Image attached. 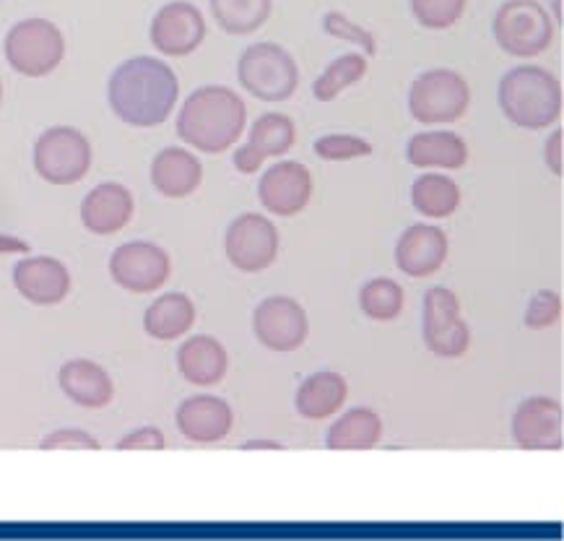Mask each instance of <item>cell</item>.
I'll return each instance as SVG.
<instances>
[{"mask_svg": "<svg viewBox=\"0 0 564 541\" xmlns=\"http://www.w3.org/2000/svg\"><path fill=\"white\" fill-rule=\"evenodd\" d=\"M177 430L193 443H219L231 432L235 414L219 396H191L177 409Z\"/></svg>", "mask_w": 564, "mask_h": 541, "instance_id": "cell-18", "label": "cell"}, {"mask_svg": "<svg viewBox=\"0 0 564 541\" xmlns=\"http://www.w3.org/2000/svg\"><path fill=\"white\" fill-rule=\"evenodd\" d=\"M212 13L227 34L245 37L258 32L271 17L273 0H208Z\"/></svg>", "mask_w": 564, "mask_h": 541, "instance_id": "cell-28", "label": "cell"}, {"mask_svg": "<svg viewBox=\"0 0 564 541\" xmlns=\"http://www.w3.org/2000/svg\"><path fill=\"white\" fill-rule=\"evenodd\" d=\"M110 273L115 284L126 292L149 294L167 284L172 261L167 250H162L154 242H126L112 252Z\"/></svg>", "mask_w": 564, "mask_h": 541, "instance_id": "cell-11", "label": "cell"}, {"mask_svg": "<svg viewBox=\"0 0 564 541\" xmlns=\"http://www.w3.org/2000/svg\"><path fill=\"white\" fill-rule=\"evenodd\" d=\"M3 252H29V245L19 237H9V235H0V256Z\"/></svg>", "mask_w": 564, "mask_h": 541, "instance_id": "cell-40", "label": "cell"}, {"mask_svg": "<svg viewBox=\"0 0 564 541\" xmlns=\"http://www.w3.org/2000/svg\"><path fill=\"white\" fill-rule=\"evenodd\" d=\"M491 32L508 55L536 57L554 42V21L536 0H508L497 11Z\"/></svg>", "mask_w": 564, "mask_h": 541, "instance_id": "cell-7", "label": "cell"}, {"mask_svg": "<svg viewBox=\"0 0 564 541\" xmlns=\"http://www.w3.org/2000/svg\"><path fill=\"white\" fill-rule=\"evenodd\" d=\"M500 107L512 126L544 131L562 118L564 94L552 71L541 66L510 68L500 82Z\"/></svg>", "mask_w": 564, "mask_h": 541, "instance_id": "cell-3", "label": "cell"}, {"mask_svg": "<svg viewBox=\"0 0 564 541\" xmlns=\"http://www.w3.org/2000/svg\"><path fill=\"white\" fill-rule=\"evenodd\" d=\"M411 204L419 214L430 216V219H447V216L458 212L460 187L443 172H426L411 185Z\"/></svg>", "mask_w": 564, "mask_h": 541, "instance_id": "cell-27", "label": "cell"}, {"mask_svg": "<svg viewBox=\"0 0 564 541\" xmlns=\"http://www.w3.org/2000/svg\"><path fill=\"white\" fill-rule=\"evenodd\" d=\"M562 141H564V133L562 131H554L552 136H549L546 141V167L554 172L556 177H562Z\"/></svg>", "mask_w": 564, "mask_h": 541, "instance_id": "cell-39", "label": "cell"}, {"mask_svg": "<svg viewBox=\"0 0 564 541\" xmlns=\"http://www.w3.org/2000/svg\"><path fill=\"white\" fill-rule=\"evenodd\" d=\"M252 331L256 338L269 351L276 355H292L302 349L310 336V321L305 307L292 297H269L256 307L252 315Z\"/></svg>", "mask_w": 564, "mask_h": 541, "instance_id": "cell-12", "label": "cell"}, {"mask_svg": "<svg viewBox=\"0 0 564 541\" xmlns=\"http://www.w3.org/2000/svg\"><path fill=\"white\" fill-rule=\"evenodd\" d=\"M65 57L63 32L47 19H24L6 34V61L21 76L42 78Z\"/></svg>", "mask_w": 564, "mask_h": 541, "instance_id": "cell-6", "label": "cell"}, {"mask_svg": "<svg viewBox=\"0 0 564 541\" xmlns=\"http://www.w3.org/2000/svg\"><path fill=\"white\" fill-rule=\"evenodd\" d=\"M240 86L260 102H286L300 86V68L294 57L276 42H258L240 55L237 63Z\"/></svg>", "mask_w": 564, "mask_h": 541, "instance_id": "cell-4", "label": "cell"}, {"mask_svg": "<svg viewBox=\"0 0 564 541\" xmlns=\"http://www.w3.org/2000/svg\"><path fill=\"white\" fill-rule=\"evenodd\" d=\"M61 391L70 401L86 409H102L112 401L115 386L105 367H99L91 359H70L57 372Z\"/></svg>", "mask_w": 564, "mask_h": 541, "instance_id": "cell-21", "label": "cell"}, {"mask_svg": "<svg viewBox=\"0 0 564 541\" xmlns=\"http://www.w3.org/2000/svg\"><path fill=\"white\" fill-rule=\"evenodd\" d=\"M466 6L468 0H411L414 19L424 29H435V32L458 24L466 13Z\"/></svg>", "mask_w": 564, "mask_h": 541, "instance_id": "cell-32", "label": "cell"}, {"mask_svg": "<svg viewBox=\"0 0 564 541\" xmlns=\"http://www.w3.org/2000/svg\"><path fill=\"white\" fill-rule=\"evenodd\" d=\"M562 297L554 290H541L536 297L528 302L525 326L531 331H546L560 323Z\"/></svg>", "mask_w": 564, "mask_h": 541, "instance_id": "cell-34", "label": "cell"}, {"mask_svg": "<svg viewBox=\"0 0 564 541\" xmlns=\"http://www.w3.org/2000/svg\"><path fill=\"white\" fill-rule=\"evenodd\" d=\"M403 305H406V294H403V286L393 279H372L359 292L361 313L372 317V321H395L403 313Z\"/></svg>", "mask_w": 564, "mask_h": 541, "instance_id": "cell-31", "label": "cell"}, {"mask_svg": "<svg viewBox=\"0 0 564 541\" xmlns=\"http://www.w3.org/2000/svg\"><path fill=\"white\" fill-rule=\"evenodd\" d=\"M279 229L260 214H242L231 221L224 237L229 263L242 273H260L271 269L279 256Z\"/></svg>", "mask_w": 564, "mask_h": 541, "instance_id": "cell-10", "label": "cell"}, {"mask_svg": "<svg viewBox=\"0 0 564 541\" xmlns=\"http://www.w3.org/2000/svg\"><path fill=\"white\" fill-rule=\"evenodd\" d=\"M13 284H17L21 297L32 302V305H57L70 292V271L57 258L32 256L17 263Z\"/></svg>", "mask_w": 564, "mask_h": 541, "instance_id": "cell-17", "label": "cell"}, {"mask_svg": "<svg viewBox=\"0 0 564 541\" xmlns=\"http://www.w3.org/2000/svg\"><path fill=\"white\" fill-rule=\"evenodd\" d=\"M195 326V305L183 292H170L154 300L143 315V328L156 342H175Z\"/></svg>", "mask_w": 564, "mask_h": 541, "instance_id": "cell-25", "label": "cell"}, {"mask_svg": "<svg viewBox=\"0 0 564 541\" xmlns=\"http://www.w3.org/2000/svg\"><path fill=\"white\" fill-rule=\"evenodd\" d=\"M382 437V420L372 409H351L330 424L328 445L330 451H372Z\"/></svg>", "mask_w": 564, "mask_h": 541, "instance_id": "cell-26", "label": "cell"}, {"mask_svg": "<svg viewBox=\"0 0 564 541\" xmlns=\"http://www.w3.org/2000/svg\"><path fill=\"white\" fill-rule=\"evenodd\" d=\"M133 219V196L126 185H97L82 204V221L91 235H115Z\"/></svg>", "mask_w": 564, "mask_h": 541, "instance_id": "cell-19", "label": "cell"}, {"mask_svg": "<svg viewBox=\"0 0 564 541\" xmlns=\"http://www.w3.org/2000/svg\"><path fill=\"white\" fill-rule=\"evenodd\" d=\"M206 40V19L187 0H175L159 9L151 21V45L167 57H185Z\"/></svg>", "mask_w": 564, "mask_h": 541, "instance_id": "cell-13", "label": "cell"}, {"mask_svg": "<svg viewBox=\"0 0 564 541\" xmlns=\"http://www.w3.org/2000/svg\"><path fill=\"white\" fill-rule=\"evenodd\" d=\"M296 141V128L294 120L289 115L281 112H265L252 122L248 143L258 151L260 156H284L286 151H292Z\"/></svg>", "mask_w": 564, "mask_h": 541, "instance_id": "cell-29", "label": "cell"}, {"mask_svg": "<svg viewBox=\"0 0 564 541\" xmlns=\"http://www.w3.org/2000/svg\"><path fill=\"white\" fill-rule=\"evenodd\" d=\"M424 344L435 357L458 359L471 346V328L460 317V300L447 286H435L424 297Z\"/></svg>", "mask_w": 564, "mask_h": 541, "instance_id": "cell-9", "label": "cell"}, {"mask_svg": "<svg viewBox=\"0 0 564 541\" xmlns=\"http://www.w3.org/2000/svg\"><path fill=\"white\" fill-rule=\"evenodd\" d=\"M367 76V55L361 53H346L336 57L313 84V97L317 102H334L338 94L349 89V86L359 84Z\"/></svg>", "mask_w": 564, "mask_h": 541, "instance_id": "cell-30", "label": "cell"}, {"mask_svg": "<svg viewBox=\"0 0 564 541\" xmlns=\"http://www.w3.org/2000/svg\"><path fill=\"white\" fill-rule=\"evenodd\" d=\"M0 99H3V84H0Z\"/></svg>", "mask_w": 564, "mask_h": 541, "instance_id": "cell-42", "label": "cell"}, {"mask_svg": "<svg viewBox=\"0 0 564 541\" xmlns=\"http://www.w3.org/2000/svg\"><path fill=\"white\" fill-rule=\"evenodd\" d=\"M34 170L50 185H74L91 170V143L82 131L55 126L34 143Z\"/></svg>", "mask_w": 564, "mask_h": 541, "instance_id": "cell-8", "label": "cell"}, {"mask_svg": "<svg viewBox=\"0 0 564 541\" xmlns=\"http://www.w3.org/2000/svg\"><path fill=\"white\" fill-rule=\"evenodd\" d=\"M248 126V105L229 86H200L177 115V136L204 154H224Z\"/></svg>", "mask_w": 564, "mask_h": 541, "instance_id": "cell-2", "label": "cell"}, {"mask_svg": "<svg viewBox=\"0 0 564 541\" xmlns=\"http://www.w3.org/2000/svg\"><path fill=\"white\" fill-rule=\"evenodd\" d=\"M323 29L330 34V37L351 42V45H357V47H365L367 55L378 53V42H375L372 34L367 32L365 26H357L351 19H346L344 13L330 11L328 17L323 19Z\"/></svg>", "mask_w": 564, "mask_h": 541, "instance_id": "cell-35", "label": "cell"}, {"mask_svg": "<svg viewBox=\"0 0 564 541\" xmlns=\"http://www.w3.org/2000/svg\"><path fill=\"white\" fill-rule=\"evenodd\" d=\"M167 445L164 440V432L156 428H141L130 432L118 443V451H162Z\"/></svg>", "mask_w": 564, "mask_h": 541, "instance_id": "cell-37", "label": "cell"}, {"mask_svg": "<svg viewBox=\"0 0 564 541\" xmlns=\"http://www.w3.org/2000/svg\"><path fill=\"white\" fill-rule=\"evenodd\" d=\"M263 162L265 156H260L250 143H245V147L235 151V167L237 172H242V175H256V172L263 167Z\"/></svg>", "mask_w": 564, "mask_h": 541, "instance_id": "cell-38", "label": "cell"}, {"mask_svg": "<svg viewBox=\"0 0 564 541\" xmlns=\"http://www.w3.org/2000/svg\"><path fill=\"white\" fill-rule=\"evenodd\" d=\"M258 198L265 212L276 216H296L313 198V175L300 162H279L263 172Z\"/></svg>", "mask_w": 564, "mask_h": 541, "instance_id": "cell-15", "label": "cell"}, {"mask_svg": "<svg viewBox=\"0 0 564 541\" xmlns=\"http://www.w3.org/2000/svg\"><path fill=\"white\" fill-rule=\"evenodd\" d=\"M471 105V86L451 68H432L411 84L409 110L422 126H447L460 120Z\"/></svg>", "mask_w": 564, "mask_h": 541, "instance_id": "cell-5", "label": "cell"}, {"mask_svg": "<svg viewBox=\"0 0 564 541\" xmlns=\"http://www.w3.org/2000/svg\"><path fill=\"white\" fill-rule=\"evenodd\" d=\"M177 367L187 383L216 386L229 370V355L214 336H191L180 346Z\"/></svg>", "mask_w": 564, "mask_h": 541, "instance_id": "cell-22", "label": "cell"}, {"mask_svg": "<svg viewBox=\"0 0 564 541\" xmlns=\"http://www.w3.org/2000/svg\"><path fill=\"white\" fill-rule=\"evenodd\" d=\"M107 97L112 112L126 126L156 128L175 110L180 82L164 61L139 55L115 68L107 84Z\"/></svg>", "mask_w": 564, "mask_h": 541, "instance_id": "cell-1", "label": "cell"}, {"mask_svg": "<svg viewBox=\"0 0 564 541\" xmlns=\"http://www.w3.org/2000/svg\"><path fill=\"white\" fill-rule=\"evenodd\" d=\"M451 242L440 227L414 225L398 237L395 266L411 279H426L437 273L447 261Z\"/></svg>", "mask_w": 564, "mask_h": 541, "instance_id": "cell-16", "label": "cell"}, {"mask_svg": "<svg viewBox=\"0 0 564 541\" xmlns=\"http://www.w3.org/2000/svg\"><path fill=\"white\" fill-rule=\"evenodd\" d=\"M42 451H99V443L84 430H57L40 445Z\"/></svg>", "mask_w": 564, "mask_h": 541, "instance_id": "cell-36", "label": "cell"}, {"mask_svg": "<svg viewBox=\"0 0 564 541\" xmlns=\"http://www.w3.org/2000/svg\"><path fill=\"white\" fill-rule=\"evenodd\" d=\"M512 437L523 451H562L564 411L562 403L549 396H533L516 409Z\"/></svg>", "mask_w": 564, "mask_h": 541, "instance_id": "cell-14", "label": "cell"}, {"mask_svg": "<svg viewBox=\"0 0 564 541\" xmlns=\"http://www.w3.org/2000/svg\"><path fill=\"white\" fill-rule=\"evenodd\" d=\"M242 451H284L281 443H271V440H252V443H245Z\"/></svg>", "mask_w": 564, "mask_h": 541, "instance_id": "cell-41", "label": "cell"}, {"mask_svg": "<svg viewBox=\"0 0 564 541\" xmlns=\"http://www.w3.org/2000/svg\"><path fill=\"white\" fill-rule=\"evenodd\" d=\"M406 159L419 170H460L468 162V147L453 131H424L409 141Z\"/></svg>", "mask_w": 564, "mask_h": 541, "instance_id": "cell-23", "label": "cell"}, {"mask_svg": "<svg viewBox=\"0 0 564 541\" xmlns=\"http://www.w3.org/2000/svg\"><path fill=\"white\" fill-rule=\"evenodd\" d=\"M315 154L325 159V162H349V159H359V156H370L372 154V143L359 139V136H349V133H330V136H321L315 141Z\"/></svg>", "mask_w": 564, "mask_h": 541, "instance_id": "cell-33", "label": "cell"}, {"mask_svg": "<svg viewBox=\"0 0 564 541\" xmlns=\"http://www.w3.org/2000/svg\"><path fill=\"white\" fill-rule=\"evenodd\" d=\"M349 399V386L338 372H315L296 391V411L305 420H328L344 409Z\"/></svg>", "mask_w": 564, "mask_h": 541, "instance_id": "cell-24", "label": "cell"}, {"mask_svg": "<svg viewBox=\"0 0 564 541\" xmlns=\"http://www.w3.org/2000/svg\"><path fill=\"white\" fill-rule=\"evenodd\" d=\"M204 183V164L193 151L170 147L162 149L151 162V185L167 198H185Z\"/></svg>", "mask_w": 564, "mask_h": 541, "instance_id": "cell-20", "label": "cell"}]
</instances>
